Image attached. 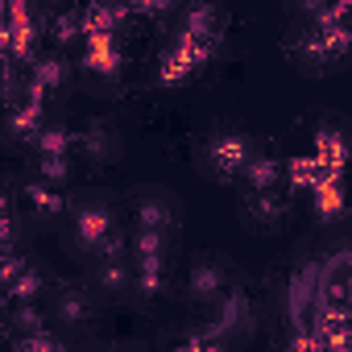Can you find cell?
<instances>
[{
  "mask_svg": "<svg viewBox=\"0 0 352 352\" xmlns=\"http://www.w3.org/2000/svg\"><path fill=\"white\" fill-rule=\"evenodd\" d=\"M91 71H100V75H116V67H120V54H116V42H112V34L108 30H96V34H87V58H83Z\"/></svg>",
  "mask_w": 352,
  "mask_h": 352,
  "instance_id": "6da1fadb",
  "label": "cell"
},
{
  "mask_svg": "<svg viewBox=\"0 0 352 352\" xmlns=\"http://www.w3.org/2000/svg\"><path fill=\"white\" fill-rule=\"evenodd\" d=\"M208 157H212V166L220 174H236L241 166H249V141L245 137H220Z\"/></svg>",
  "mask_w": 352,
  "mask_h": 352,
  "instance_id": "7a4b0ae2",
  "label": "cell"
},
{
  "mask_svg": "<svg viewBox=\"0 0 352 352\" xmlns=\"http://www.w3.org/2000/svg\"><path fill=\"white\" fill-rule=\"evenodd\" d=\"M311 191H315V212H319L323 220H336V216L344 212V187H340V174L327 170Z\"/></svg>",
  "mask_w": 352,
  "mask_h": 352,
  "instance_id": "3957f363",
  "label": "cell"
},
{
  "mask_svg": "<svg viewBox=\"0 0 352 352\" xmlns=\"http://www.w3.org/2000/svg\"><path fill=\"white\" fill-rule=\"evenodd\" d=\"M315 149H319L315 157L323 162V170H331V174H340V170H344V162H348V145H344V137H340V133H327V129H323V133L315 137Z\"/></svg>",
  "mask_w": 352,
  "mask_h": 352,
  "instance_id": "277c9868",
  "label": "cell"
},
{
  "mask_svg": "<svg viewBox=\"0 0 352 352\" xmlns=\"http://www.w3.org/2000/svg\"><path fill=\"white\" fill-rule=\"evenodd\" d=\"M104 232H108V212L104 208H83L79 212V241L83 245H100Z\"/></svg>",
  "mask_w": 352,
  "mask_h": 352,
  "instance_id": "5b68a950",
  "label": "cell"
},
{
  "mask_svg": "<svg viewBox=\"0 0 352 352\" xmlns=\"http://www.w3.org/2000/svg\"><path fill=\"white\" fill-rule=\"evenodd\" d=\"M286 174H290V183H294V187H315L327 170H323L319 157H294V162L286 166Z\"/></svg>",
  "mask_w": 352,
  "mask_h": 352,
  "instance_id": "8992f818",
  "label": "cell"
},
{
  "mask_svg": "<svg viewBox=\"0 0 352 352\" xmlns=\"http://www.w3.org/2000/svg\"><path fill=\"white\" fill-rule=\"evenodd\" d=\"M249 179H253L257 191H270V183L278 179V166H274L270 157H253V162H249Z\"/></svg>",
  "mask_w": 352,
  "mask_h": 352,
  "instance_id": "52a82bcc",
  "label": "cell"
},
{
  "mask_svg": "<svg viewBox=\"0 0 352 352\" xmlns=\"http://www.w3.org/2000/svg\"><path fill=\"white\" fill-rule=\"evenodd\" d=\"M212 25H216V9H212V5H195V9H191V17H187V30H191V34H199V38H208V34H212Z\"/></svg>",
  "mask_w": 352,
  "mask_h": 352,
  "instance_id": "ba28073f",
  "label": "cell"
},
{
  "mask_svg": "<svg viewBox=\"0 0 352 352\" xmlns=\"http://www.w3.org/2000/svg\"><path fill=\"white\" fill-rule=\"evenodd\" d=\"M191 282H195V294H216V286H220V274H216L212 265H199V270L191 274Z\"/></svg>",
  "mask_w": 352,
  "mask_h": 352,
  "instance_id": "9c48e42d",
  "label": "cell"
},
{
  "mask_svg": "<svg viewBox=\"0 0 352 352\" xmlns=\"http://www.w3.org/2000/svg\"><path fill=\"white\" fill-rule=\"evenodd\" d=\"M38 112H42V108H38V96H34V100H30V108H21V112H17L13 129H17V133H30V129L38 133Z\"/></svg>",
  "mask_w": 352,
  "mask_h": 352,
  "instance_id": "30bf717a",
  "label": "cell"
},
{
  "mask_svg": "<svg viewBox=\"0 0 352 352\" xmlns=\"http://www.w3.org/2000/svg\"><path fill=\"white\" fill-rule=\"evenodd\" d=\"M38 290H42V278H38V274H17V278H13V294H17V298H34Z\"/></svg>",
  "mask_w": 352,
  "mask_h": 352,
  "instance_id": "8fae6325",
  "label": "cell"
},
{
  "mask_svg": "<svg viewBox=\"0 0 352 352\" xmlns=\"http://www.w3.org/2000/svg\"><path fill=\"white\" fill-rule=\"evenodd\" d=\"M38 145H42V153H63V149L71 145V137H67L63 129H54V133H42V137H38Z\"/></svg>",
  "mask_w": 352,
  "mask_h": 352,
  "instance_id": "7c38bea8",
  "label": "cell"
},
{
  "mask_svg": "<svg viewBox=\"0 0 352 352\" xmlns=\"http://www.w3.org/2000/svg\"><path fill=\"white\" fill-rule=\"evenodd\" d=\"M42 174H46V179H67V157L63 153H46Z\"/></svg>",
  "mask_w": 352,
  "mask_h": 352,
  "instance_id": "4fadbf2b",
  "label": "cell"
},
{
  "mask_svg": "<svg viewBox=\"0 0 352 352\" xmlns=\"http://www.w3.org/2000/svg\"><path fill=\"white\" fill-rule=\"evenodd\" d=\"M30 199H34V204H42L46 212H63V199H58V195H50V191H42V187H30Z\"/></svg>",
  "mask_w": 352,
  "mask_h": 352,
  "instance_id": "5bb4252c",
  "label": "cell"
},
{
  "mask_svg": "<svg viewBox=\"0 0 352 352\" xmlns=\"http://www.w3.org/2000/svg\"><path fill=\"white\" fill-rule=\"evenodd\" d=\"M162 220H166V208L162 204H145L141 208V224L145 228H162Z\"/></svg>",
  "mask_w": 352,
  "mask_h": 352,
  "instance_id": "9a60e30c",
  "label": "cell"
},
{
  "mask_svg": "<svg viewBox=\"0 0 352 352\" xmlns=\"http://www.w3.org/2000/svg\"><path fill=\"white\" fill-rule=\"evenodd\" d=\"M75 21H79V17H58V25H54V38H58V42H71V38L79 34V25H75Z\"/></svg>",
  "mask_w": 352,
  "mask_h": 352,
  "instance_id": "2e32d148",
  "label": "cell"
},
{
  "mask_svg": "<svg viewBox=\"0 0 352 352\" xmlns=\"http://www.w3.org/2000/svg\"><path fill=\"white\" fill-rule=\"evenodd\" d=\"M63 315H67V319H79V315H83V302H79V294H67V298H63Z\"/></svg>",
  "mask_w": 352,
  "mask_h": 352,
  "instance_id": "e0dca14e",
  "label": "cell"
},
{
  "mask_svg": "<svg viewBox=\"0 0 352 352\" xmlns=\"http://www.w3.org/2000/svg\"><path fill=\"white\" fill-rule=\"evenodd\" d=\"M0 274H5V282H13V278L21 274V261H17V257H9V261H5V270H0Z\"/></svg>",
  "mask_w": 352,
  "mask_h": 352,
  "instance_id": "ac0fdd59",
  "label": "cell"
},
{
  "mask_svg": "<svg viewBox=\"0 0 352 352\" xmlns=\"http://www.w3.org/2000/svg\"><path fill=\"white\" fill-rule=\"evenodd\" d=\"M120 249H124V241H120V236H112V241L104 245V257H112V261H116V257H120Z\"/></svg>",
  "mask_w": 352,
  "mask_h": 352,
  "instance_id": "d6986e66",
  "label": "cell"
},
{
  "mask_svg": "<svg viewBox=\"0 0 352 352\" xmlns=\"http://www.w3.org/2000/svg\"><path fill=\"white\" fill-rule=\"evenodd\" d=\"M104 282H108V286H120V282H124V270H120V265H108Z\"/></svg>",
  "mask_w": 352,
  "mask_h": 352,
  "instance_id": "ffe728a7",
  "label": "cell"
},
{
  "mask_svg": "<svg viewBox=\"0 0 352 352\" xmlns=\"http://www.w3.org/2000/svg\"><path fill=\"white\" fill-rule=\"evenodd\" d=\"M17 323H21V327H34V331H38V315H34L30 307H21V315H17Z\"/></svg>",
  "mask_w": 352,
  "mask_h": 352,
  "instance_id": "44dd1931",
  "label": "cell"
},
{
  "mask_svg": "<svg viewBox=\"0 0 352 352\" xmlns=\"http://www.w3.org/2000/svg\"><path fill=\"white\" fill-rule=\"evenodd\" d=\"M302 9H311V13H319V0H302Z\"/></svg>",
  "mask_w": 352,
  "mask_h": 352,
  "instance_id": "7402d4cb",
  "label": "cell"
},
{
  "mask_svg": "<svg viewBox=\"0 0 352 352\" xmlns=\"http://www.w3.org/2000/svg\"><path fill=\"white\" fill-rule=\"evenodd\" d=\"M91 5H112V0H91Z\"/></svg>",
  "mask_w": 352,
  "mask_h": 352,
  "instance_id": "603a6c76",
  "label": "cell"
}]
</instances>
